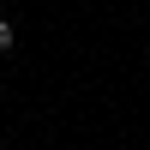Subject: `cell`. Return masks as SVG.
<instances>
[{
  "instance_id": "6da1fadb",
  "label": "cell",
  "mask_w": 150,
  "mask_h": 150,
  "mask_svg": "<svg viewBox=\"0 0 150 150\" xmlns=\"http://www.w3.org/2000/svg\"><path fill=\"white\" fill-rule=\"evenodd\" d=\"M6 48H12V24L0 18V54H6Z\"/></svg>"
}]
</instances>
